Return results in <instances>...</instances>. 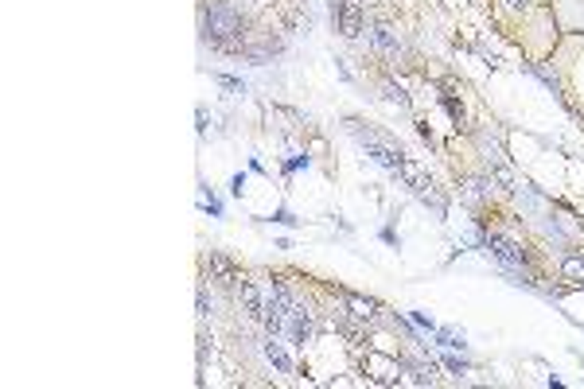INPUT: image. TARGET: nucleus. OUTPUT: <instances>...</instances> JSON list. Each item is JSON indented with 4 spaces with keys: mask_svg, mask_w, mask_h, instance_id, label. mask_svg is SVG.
<instances>
[{
    "mask_svg": "<svg viewBox=\"0 0 584 389\" xmlns=\"http://www.w3.org/2000/svg\"><path fill=\"white\" fill-rule=\"evenodd\" d=\"M436 339H440V347H452V350H464V331H452V327H440L436 331Z\"/></svg>",
    "mask_w": 584,
    "mask_h": 389,
    "instance_id": "11",
    "label": "nucleus"
},
{
    "mask_svg": "<svg viewBox=\"0 0 584 389\" xmlns=\"http://www.w3.org/2000/svg\"><path fill=\"white\" fill-rule=\"evenodd\" d=\"M506 4H510V8H522V4H526V0H506Z\"/></svg>",
    "mask_w": 584,
    "mask_h": 389,
    "instance_id": "18",
    "label": "nucleus"
},
{
    "mask_svg": "<svg viewBox=\"0 0 584 389\" xmlns=\"http://www.w3.org/2000/svg\"><path fill=\"white\" fill-rule=\"evenodd\" d=\"M238 31H242V19L234 16V8L218 4V8L207 12V39L210 43H218V47H234Z\"/></svg>",
    "mask_w": 584,
    "mask_h": 389,
    "instance_id": "2",
    "label": "nucleus"
},
{
    "mask_svg": "<svg viewBox=\"0 0 584 389\" xmlns=\"http://www.w3.org/2000/svg\"><path fill=\"white\" fill-rule=\"evenodd\" d=\"M413 320H417V323H421V327H428V331H436V323H433V320H428V315H425V311H413Z\"/></svg>",
    "mask_w": 584,
    "mask_h": 389,
    "instance_id": "16",
    "label": "nucleus"
},
{
    "mask_svg": "<svg viewBox=\"0 0 584 389\" xmlns=\"http://www.w3.org/2000/svg\"><path fill=\"white\" fill-rule=\"evenodd\" d=\"M367 4H378V0H367Z\"/></svg>",
    "mask_w": 584,
    "mask_h": 389,
    "instance_id": "19",
    "label": "nucleus"
},
{
    "mask_svg": "<svg viewBox=\"0 0 584 389\" xmlns=\"http://www.w3.org/2000/svg\"><path fill=\"white\" fill-rule=\"evenodd\" d=\"M382 94H386V101H394V106H401V109L409 106V97L401 94V90H397V86H390V82H386V86H382Z\"/></svg>",
    "mask_w": 584,
    "mask_h": 389,
    "instance_id": "14",
    "label": "nucleus"
},
{
    "mask_svg": "<svg viewBox=\"0 0 584 389\" xmlns=\"http://www.w3.org/2000/svg\"><path fill=\"white\" fill-rule=\"evenodd\" d=\"M370 39H374V43H378L382 51H390V55H397V35L386 28V24H374V28H370Z\"/></svg>",
    "mask_w": 584,
    "mask_h": 389,
    "instance_id": "9",
    "label": "nucleus"
},
{
    "mask_svg": "<svg viewBox=\"0 0 584 389\" xmlns=\"http://www.w3.org/2000/svg\"><path fill=\"white\" fill-rule=\"evenodd\" d=\"M238 296H242V308H246V315H249V320H261V311H265V296H261L258 281H246V276H242Z\"/></svg>",
    "mask_w": 584,
    "mask_h": 389,
    "instance_id": "6",
    "label": "nucleus"
},
{
    "mask_svg": "<svg viewBox=\"0 0 584 389\" xmlns=\"http://www.w3.org/2000/svg\"><path fill=\"white\" fill-rule=\"evenodd\" d=\"M351 133L358 136V144L367 148V156L374 160V164H382V167H390V172H397V164H401V152L390 144L386 136H378V133H370V129H362L358 121H351Z\"/></svg>",
    "mask_w": 584,
    "mask_h": 389,
    "instance_id": "1",
    "label": "nucleus"
},
{
    "mask_svg": "<svg viewBox=\"0 0 584 389\" xmlns=\"http://www.w3.org/2000/svg\"><path fill=\"white\" fill-rule=\"evenodd\" d=\"M565 276L584 281V257H569V261H565Z\"/></svg>",
    "mask_w": 584,
    "mask_h": 389,
    "instance_id": "13",
    "label": "nucleus"
},
{
    "mask_svg": "<svg viewBox=\"0 0 584 389\" xmlns=\"http://www.w3.org/2000/svg\"><path fill=\"white\" fill-rule=\"evenodd\" d=\"M444 109H448V113H452V121H456V125H464V121H467L464 106H460V101H456L452 94H444Z\"/></svg>",
    "mask_w": 584,
    "mask_h": 389,
    "instance_id": "12",
    "label": "nucleus"
},
{
    "mask_svg": "<svg viewBox=\"0 0 584 389\" xmlns=\"http://www.w3.org/2000/svg\"><path fill=\"white\" fill-rule=\"evenodd\" d=\"M487 249L495 253V257H499L503 265H510V269H526V257H522V249H518L515 242H506V238H499V233L491 238V242H487Z\"/></svg>",
    "mask_w": 584,
    "mask_h": 389,
    "instance_id": "7",
    "label": "nucleus"
},
{
    "mask_svg": "<svg viewBox=\"0 0 584 389\" xmlns=\"http://www.w3.org/2000/svg\"><path fill=\"white\" fill-rule=\"evenodd\" d=\"M397 175H401V179H406V183L413 187V191L421 194V199H425V203H433L436 210H444L440 194L433 191V179H428V172H425L421 164H413V160H406V156H401V164H397Z\"/></svg>",
    "mask_w": 584,
    "mask_h": 389,
    "instance_id": "3",
    "label": "nucleus"
},
{
    "mask_svg": "<svg viewBox=\"0 0 584 389\" xmlns=\"http://www.w3.org/2000/svg\"><path fill=\"white\" fill-rule=\"evenodd\" d=\"M265 358L273 362L281 374H292V370H297V366H292V358H288V350L277 342V335H269V342H265Z\"/></svg>",
    "mask_w": 584,
    "mask_h": 389,
    "instance_id": "8",
    "label": "nucleus"
},
{
    "mask_svg": "<svg viewBox=\"0 0 584 389\" xmlns=\"http://www.w3.org/2000/svg\"><path fill=\"white\" fill-rule=\"evenodd\" d=\"M331 16L339 19V31H343L347 39H355L358 31H362V12H358L355 0H331Z\"/></svg>",
    "mask_w": 584,
    "mask_h": 389,
    "instance_id": "4",
    "label": "nucleus"
},
{
    "mask_svg": "<svg viewBox=\"0 0 584 389\" xmlns=\"http://www.w3.org/2000/svg\"><path fill=\"white\" fill-rule=\"evenodd\" d=\"M444 366L452 370V374H464V362H460V358H444Z\"/></svg>",
    "mask_w": 584,
    "mask_h": 389,
    "instance_id": "17",
    "label": "nucleus"
},
{
    "mask_svg": "<svg viewBox=\"0 0 584 389\" xmlns=\"http://www.w3.org/2000/svg\"><path fill=\"white\" fill-rule=\"evenodd\" d=\"M347 308H351V315H358V320H374L378 304L374 300H362V296H347Z\"/></svg>",
    "mask_w": 584,
    "mask_h": 389,
    "instance_id": "10",
    "label": "nucleus"
},
{
    "mask_svg": "<svg viewBox=\"0 0 584 389\" xmlns=\"http://www.w3.org/2000/svg\"><path fill=\"white\" fill-rule=\"evenodd\" d=\"M467 199H472V203H479V199H483V194H487V183H483V179H472V183H467Z\"/></svg>",
    "mask_w": 584,
    "mask_h": 389,
    "instance_id": "15",
    "label": "nucleus"
},
{
    "mask_svg": "<svg viewBox=\"0 0 584 389\" xmlns=\"http://www.w3.org/2000/svg\"><path fill=\"white\" fill-rule=\"evenodd\" d=\"M285 335H288L292 342H300V347L312 339V315H308V308L292 304V311H288V331H285Z\"/></svg>",
    "mask_w": 584,
    "mask_h": 389,
    "instance_id": "5",
    "label": "nucleus"
}]
</instances>
